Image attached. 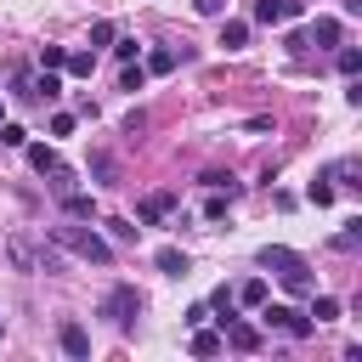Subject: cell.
<instances>
[{
	"label": "cell",
	"instance_id": "cell-1",
	"mask_svg": "<svg viewBox=\"0 0 362 362\" xmlns=\"http://www.w3.org/2000/svg\"><path fill=\"white\" fill-rule=\"evenodd\" d=\"M255 260H260V272H277V283H283L288 294H311V288H317L305 255H294V249H283V243H266Z\"/></svg>",
	"mask_w": 362,
	"mask_h": 362
},
{
	"label": "cell",
	"instance_id": "cell-11",
	"mask_svg": "<svg viewBox=\"0 0 362 362\" xmlns=\"http://www.w3.org/2000/svg\"><path fill=\"white\" fill-rule=\"evenodd\" d=\"M305 40H317V45H328V51H339V45H345V28H339V17H317V23L305 28Z\"/></svg>",
	"mask_w": 362,
	"mask_h": 362
},
{
	"label": "cell",
	"instance_id": "cell-2",
	"mask_svg": "<svg viewBox=\"0 0 362 362\" xmlns=\"http://www.w3.org/2000/svg\"><path fill=\"white\" fill-rule=\"evenodd\" d=\"M45 238H51L57 249H68V255L90 260V266H113V243H107L96 226H51Z\"/></svg>",
	"mask_w": 362,
	"mask_h": 362
},
{
	"label": "cell",
	"instance_id": "cell-32",
	"mask_svg": "<svg viewBox=\"0 0 362 362\" xmlns=\"http://www.w3.org/2000/svg\"><path fill=\"white\" fill-rule=\"evenodd\" d=\"M107 232H113V243H136L141 226H136V221H107Z\"/></svg>",
	"mask_w": 362,
	"mask_h": 362
},
{
	"label": "cell",
	"instance_id": "cell-18",
	"mask_svg": "<svg viewBox=\"0 0 362 362\" xmlns=\"http://www.w3.org/2000/svg\"><path fill=\"white\" fill-rule=\"evenodd\" d=\"M221 45H226V51H243V45H249V23H243V17H226V23H221Z\"/></svg>",
	"mask_w": 362,
	"mask_h": 362
},
{
	"label": "cell",
	"instance_id": "cell-13",
	"mask_svg": "<svg viewBox=\"0 0 362 362\" xmlns=\"http://www.w3.org/2000/svg\"><path fill=\"white\" fill-rule=\"evenodd\" d=\"M153 266H158V272H164V277H187V272H192V260H187V255H181V249H175V243H164V249H158V255H153Z\"/></svg>",
	"mask_w": 362,
	"mask_h": 362
},
{
	"label": "cell",
	"instance_id": "cell-5",
	"mask_svg": "<svg viewBox=\"0 0 362 362\" xmlns=\"http://www.w3.org/2000/svg\"><path fill=\"white\" fill-rule=\"evenodd\" d=\"M175 204H181L175 192H147V198L136 204V221H141V226H164V221L175 215Z\"/></svg>",
	"mask_w": 362,
	"mask_h": 362
},
{
	"label": "cell",
	"instance_id": "cell-7",
	"mask_svg": "<svg viewBox=\"0 0 362 362\" xmlns=\"http://www.w3.org/2000/svg\"><path fill=\"white\" fill-rule=\"evenodd\" d=\"M294 17H305V0H255V23H294Z\"/></svg>",
	"mask_w": 362,
	"mask_h": 362
},
{
	"label": "cell",
	"instance_id": "cell-28",
	"mask_svg": "<svg viewBox=\"0 0 362 362\" xmlns=\"http://www.w3.org/2000/svg\"><path fill=\"white\" fill-rule=\"evenodd\" d=\"M113 57H119V62H136V57H141V40H130V34L119 40V34H113Z\"/></svg>",
	"mask_w": 362,
	"mask_h": 362
},
{
	"label": "cell",
	"instance_id": "cell-17",
	"mask_svg": "<svg viewBox=\"0 0 362 362\" xmlns=\"http://www.w3.org/2000/svg\"><path fill=\"white\" fill-rule=\"evenodd\" d=\"M221 351H226V339H221L215 328L198 322V328H192V356H221Z\"/></svg>",
	"mask_w": 362,
	"mask_h": 362
},
{
	"label": "cell",
	"instance_id": "cell-12",
	"mask_svg": "<svg viewBox=\"0 0 362 362\" xmlns=\"http://www.w3.org/2000/svg\"><path fill=\"white\" fill-rule=\"evenodd\" d=\"M23 153H28V164H34L40 175H57V170H68V164L57 158V147H45V141H23Z\"/></svg>",
	"mask_w": 362,
	"mask_h": 362
},
{
	"label": "cell",
	"instance_id": "cell-21",
	"mask_svg": "<svg viewBox=\"0 0 362 362\" xmlns=\"http://www.w3.org/2000/svg\"><path fill=\"white\" fill-rule=\"evenodd\" d=\"M339 311H345V305H339L334 294H317V288H311V311H305V317H317V322H334Z\"/></svg>",
	"mask_w": 362,
	"mask_h": 362
},
{
	"label": "cell",
	"instance_id": "cell-24",
	"mask_svg": "<svg viewBox=\"0 0 362 362\" xmlns=\"http://www.w3.org/2000/svg\"><path fill=\"white\" fill-rule=\"evenodd\" d=\"M62 68H68L74 79H90V68H96V51H74V57H68Z\"/></svg>",
	"mask_w": 362,
	"mask_h": 362
},
{
	"label": "cell",
	"instance_id": "cell-14",
	"mask_svg": "<svg viewBox=\"0 0 362 362\" xmlns=\"http://www.w3.org/2000/svg\"><path fill=\"white\" fill-rule=\"evenodd\" d=\"M28 96H34V102H57V96H62L57 68H40V74H34V85H28Z\"/></svg>",
	"mask_w": 362,
	"mask_h": 362
},
{
	"label": "cell",
	"instance_id": "cell-22",
	"mask_svg": "<svg viewBox=\"0 0 362 362\" xmlns=\"http://www.w3.org/2000/svg\"><path fill=\"white\" fill-rule=\"evenodd\" d=\"M198 181H204V187H209V192H232V198H238V192H243V187H238V181H232V175H226V170H204V175H198Z\"/></svg>",
	"mask_w": 362,
	"mask_h": 362
},
{
	"label": "cell",
	"instance_id": "cell-35",
	"mask_svg": "<svg viewBox=\"0 0 362 362\" xmlns=\"http://www.w3.org/2000/svg\"><path fill=\"white\" fill-rule=\"evenodd\" d=\"M141 130H147V113L130 107V113H124V136H141Z\"/></svg>",
	"mask_w": 362,
	"mask_h": 362
},
{
	"label": "cell",
	"instance_id": "cell-37",
	"mask_svg": "<svg viewBox=\"0 0 362 362\" xmlns=\"http://www.w3.org/2000/svg\"><path fill=\"white\" fill-rule=\"evenodd\" d=\"M192 11H198V17H221V11H226V0H192Z\"/></svg>",
	"mask_w": 362,
	"mask_h": 362
},
{
	"label": "cell",
	"instance_id": "cell-4",
	"mask_svg": "<svg viewBox=\"0 0 362 362\" xmlns=\"http://www.w3.org/2000/svg\"><path fill=\"white\" fill-rule=\"evenodd\" d=\"M260 317H266V328H277V334H288V339H311L317 334V322L305 317V311H294V305H255Z\"/></svg>",
	"mask_w": 362,
	"mask_h": 362
},
{
	"label": "cell",
	"instance_id": "cell-3",
	"mask_svg": "<svg viewBox=\"0 0 362 362\" xmlns=\"http://www.w3.org/2000/svg\"><path fill=\"white\" fill-rule=\"evenodd\" d=\"M141 305H147V300H141V288H136V283H113V288L102 294L96 317H107L119 334H130V328H136V317H141Z\"/></svg>",
	"mask_w": 362,
	"mask_h": 362
},
{
	"label": "cell",
	"instance_id": "cell-15",
	"mask_svg": "<svg viewBox=\"0 0 362 362\" xmlns=\"http://www.w3.org/2000/svg\"><path fill=\"white\" fill-rule=\"evenodd\" d=\"M62 215H68V221H85V215H96V198L68 187V192H62Z\"/></svg>",
	"mask_w": 362,
	"mask_h": 362
},
{
	"label": "cell",
	"instance_id": "cell-25",
	"mask_svg": "<svg viewBox=\"0 0 362 362\" xmlns=\"http://www.w3.org/2000/svg\"><path fill=\"white\" fill-rule=\"evenodd\" d=\"M334 68H339L345 79H351V74H362V51H356V45H339V57H334Z\"/></svg>",
	"mask_w": 362,
	"mask_h": 362
},
{
	"label": "cell",
	"instance_id": "cell-30",
	"mask_svg": "<svg viewBox=\"0 0 362 362\" xmlns=\"http://www.w3.org/2000/svg\"><path fill=\"white\" fill-rule=\"evenodd\" d=\"M28 85H34V74H28V68H11V96H17V102H34Z\"/></svg>",
	"mask_w": 362,
	"mask_h": 362
},
{
	"label": "cell",
	"instance_id": "cell-38",
	"mask_svg": "<svg viewBox=\"0 0 362 362\" xmlns=\"http://www.w3.org/2000/svg\"><path fill=\"white\" fill-rule=\"evenodd\" d=\"M198 322H209V305L198 300V305H187V328H198Z\"/></svg>",
	"mask_w": 362,
	"mask_h": 362
},
{
	"label": "cell",
	"instance_id": "cell-26",
	"mask_svg": "<svg viewBox=\"0 0 362 362\" xmlns=\"http://www.w3.org/2000/svg\"><path fill=\"white\" fill-rule=\"evenodd\" d=\"M334 192H339V187H334V181H328V175H317V181H311V187H305V198H311V204H317V209H322V204H334Z\"/></svg>",
	"mask_w": 362,
	"mask_h": 362
},
{
	"label": "cell",
	"instance_id": "cell-8",
	"mask_svg": "<svg viewBox=\"0 0 362 362\" xmlns=\"http://www.w3.org/2000/svg\"><path fill=\"white\" fill-rule=\"evenodd\" d=\"M221 328H226L221 339H226L238 356H255V351H260V328H255V322H221Z\"/></svg>",
	"mask_w": 362,
	"mask_h": 362
},
{
	"label": "cell",
	"instance_id": "cell-33",
	"mask_svg": "<svg viewBox=\"0 0 362 362\" xmlns=\"http://www.w3.org/2000/svg\"><path fill=\"white\" fill-rule=\"evenodd\" d=\"M113 34H119L113 23H90V51H96V45H113Z\"/></svg>",
	"mask_w": 362,
	"mask_h": 362
},
{
	"label": "cell",
	"instance_id": "cell-10",
	"mask_svg": "<svg viewBox=\"0 0 362 362\" xmlns=\"http://www.w3.org/2000/svg\"><path fill=\"white\" fill-rule=\"evenodd\" d=\"M57 345H62L74 362H85V356H90V334H85L79 322H62V328H57Z\"/></svg>",
	"mask_w": 362,
	"mask_h": 362
},
{
	"label": "cell",
	"instance_id": "cell-6",
	"mask_svg": "<svg viewBox=\"0 0 362 362\" xmlns=\"http://www.w3.org/2000/svg\"><path fill=\"white\" fill-rule=\"evenodd\" d=\"M6 260H11L17 272H40V243H34L28 232H11V238H6Z\"/></svg>",
	"mask_w": 362,
	"mask_h": 362
},
{
	"label": "cell",
	"instance_id": "cell-29",
	"mask_svg": "<svg viewBox=\"0 0 362 362\" xmlns=\"http://www.w3.org/2000/svg\"><path fill=\"white\" fill-rule=\"evenodd\" d=\"M141 79H147V68H141V62H124V74H119V90H141Z\"/></svg>",
	"mask_w": 362,
	"mask_h": 362
},
{
	"label": "cell",
	"instance_id": "cell-20",
	"mask_svg": "<svg viewBox=\"0 0 362 362\" xmlns=\"http://www.w3.org/2000/svg\"><path fill=\"white\" fill-rule=\"evenodd\" d=\"M232 294H238V305H249V311H255V305H266V277H249V283H238Z\"/></svg>",
	"mask_w": 362,
	"mask_h": 362
},
{
	"label": "cell",
	"instance_id": "cell-23",
	"mask_svg": "<svg viewBox=\"0 0 362 362\" xmlns=\"http://www.w3.org/2000/svg\"><path fill=\"white\" fill-rule=\"evenodd\" d=\"M170 68H175V51L170 45H153L147 51V74H170Z\"/></svg>",
	"mask_w": 362,
	"mask_h": 362
},
{
	"label": "cell",
	"instance_id": "cell-34",
	"mask_svg": "<svg viewBox=\"0 0 362 362\" xmlns=\"http://www.w3.org/2000/svg\"><path fill=\"white\" fill-rule=\"evenodd\" d=\"M23 141H28L23 124H0V147H23Z\"/></svg>",
	"mask_w": 362,
	"mask_h": 362
},
{
	"label": "cell",
	"instance_id": "cell-16",
	"mask_svg": "<svg viewBox=\"0 0 362 362\" xmlns=\"http://www.w3.org/2000/svg\"><path fill=\"white\" fill-rule=\"evenodd\" d=\"M204 305H209V317H221V322H232V317H238V294H232L226 283H221V288H215Z\"/></svg>",
	"mask_w": 362,
	"mask_h": 362
},
{
	"label": "cell",
	"instance_id": "cell-31",
	"mask_svg": "<svg viewBox=\"0 0 362 362\" xmlns=\"http://www.w3.org/2000/svg\"><path fill=\"white\" fill-rule=\"evenodd\" d=\"M62 62H68L62 45H40V68H57V74H62Z\"/></svg>",
	"mask_w": 362,
	"mask_h": 362
},
{
	"label": "cell",
	"instance_id": "cell-9",
	"mask_svg": "<svg viewBox=\"0 0 362 362\" xmlns=\"http://www.w3.org/2000/svg\"><path fill=\"white\" fill-rule=\"evenodd\" d=\"M85 175H90L96 187H119V158L96 147V153H90V164H85Z\"/></svg>",
	"mask_w": 362,
	"mask_h": 362
},
{
	"label": "cell",
	"instance_id": "cell-40",
	"mask_svg": "<svg viewBox=\"0 0 362 362\" xmlns=\"http://www.w3.org/2000/svg\"><path fill=\"white\" fill-rule=\"evenodd\" d=\"M0 334H6V322H0Z\"/></svg>",
	"mask_w": 362,
	"mask_h": 362
},
{
	"label": "cell",
	"instance_id": "cell-39",
	"mask_svg": "<svg viewBox=\"0 0 362 362\" xmlns=\"http://www.w3.org/2000/svg\"><path fill=\"white\" fill-rule=\"evenodd\" d=\"M0 124H6V107H0Z\"/></svg>",
	"mask_w": 362,
	"mask_h": 362
},
{
	"label": "cell",
	"instance_id": "cell-36",
	"mask_svg": "<svg viewBox=\"0 0 362 362\" xmlns=\"http://www.w3.org/2000/svg\"><path fill=\"white\" fill-rule=\"evenodd\" d=\"M51 136H74V113H51Z\"/></svg>",
	"mask_w": 362,
	"mask_h": 362
},
{
	"label": "cell",
	"instance_id": "cell-27",
	"mask_svg": "<svg viewBox=\"0 0 362 362\" xmlns=\"http://www.w3.org/2000/svg\"><path fill=\"white\" fill-rule=\"evenodd\" d=\"M226 209H232V192H209V204H204V221H226Z\"/></svg>",
	"mask_w": 362,
	"mask_h": 362
},
{
	"label": "cell",
	"instance_id": "cell-19",
	"mask_svg": "<svg viewBox=\"0 0 362 362\" xmlns=\"http://www.w3.org/2000/svg\"><path fill=\"white\" fill-rule=\"evenodd\" d=\"M328 243H334L339 255H356V249H362V221H345V226H339Z\"/></svg>",
	"mask_w": 362,
	"mask_h": 362
}]
</instances>
